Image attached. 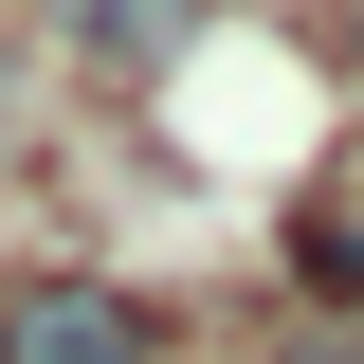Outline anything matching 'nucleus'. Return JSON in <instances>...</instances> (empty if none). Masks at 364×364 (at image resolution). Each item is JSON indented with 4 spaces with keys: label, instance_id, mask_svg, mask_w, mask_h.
<instances>
[{
    "label": "nucleus",
    "instance_id": "nucleus-1",
    "mask_svg": "<svg viewBox=\"0 0 364 364\" xmlns=\"http://www.w3.org/2000/svg\"><path fill=\"white\" fill-rule=\"evenodd\" d=\"M0 364H146V310L91 273H18L0 291Z\"/></svg>",
    "mask_w": 364,
    "mask_h": 364
},
{
    "label": "nucleus",
    "instance_id": "nucleus-2",
    "mask_svg": "<svg viewBox=\"0 0 364 364\" xmlns=\"http://www.w3.org/2000/svg\"><path fill=\"white\" fill-rule=\"evenodd\" d=\"M291 273H310L328 310H364V164H328L310 200H291Z\"/></svg>",
    "mask_w": 364,
    "mask_h": 364
},
{
    "label": "nucleus",
    "instance_id": "nucleus-3",
    "mask_svg": "<svg viewBox=\"0 0 364 364\" xmlns=\"http://www.w3.org/2000/svg\"><path fill=\"white\" fill-rule=\"evenodd\" d=\"M182 18H200V0H55V37H73L91 73H164V55H182Z\"/></svg>",
    "mask_w": 364,
    "mask_h": 364
},
{
    "label": "nucleus",
    "instance_id": "nucleus-4",
    "mask_svg": "<svg viewBox=\"0 0 364 364\" xmlns=\"http://www.w3.org/2000/svg\"><path fill=\"white\" fill-rule=\"evenodd\" d=\"M346 55H364V0H346Z\"/></svg>",
    "mask_w": 364,
    "mask_h": 364
},
{
    "label": "nucleus",
    "instance_id": "nucleus-5",
    "mask_svg": "<svg viewBox=\"0 0 364 364\" xmlns=\"http://www.w3.org/2000/svg\"><path fill=\"white\" fill-rule=\"evenodd\" d=\"M310 364H364V346H310Z\"/></svg>",
    "mask_w": 364,
    "mask_h": 364
}]
</instances>
